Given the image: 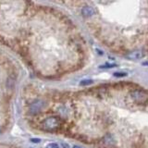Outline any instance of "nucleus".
<instances>
[{
  "mask_svg": "<svg viewBox=\"0 0 148 148\" xmlns=\"http://www.w3.org/2000/svg\"><path fill=\"white\" fill-rule=\"evenodd\" d=\"M95 9L90 6H84L82 8V14L84 17H92L95 15Z\"/></svg>",
  "mask_w": 148,
  "mask_h": 148,
  "instance_id": "39448f33",
  "label": "nucleus"
},
{
  "mask_svg": "<svg viewBox=\"0 0 148 148\" xmlns=\"http://www.w3.org/2000/svg\"><path fill=\"white\" fill-rule=\"evenodd\" d=\"M145 53L143 50H134L126 55V58L130 60H139L145 58Z\"/></svg>",
  "mask_w": 148,
  "mask_h": 148,
  "instance_id": "7ed1b4c3",
  "label": "nucleus"
},
{
  "mask_svg": "<svg viewBox=\"0 0 148 148\" xmlns=\"http://www.w3.org/2000/svg\"><path fill=\"white\" fill-rule=\"evenodd\" d=\"M61 145H62V147H63V148H69V146L68 143H61Z\"/></svg>",
  "mask_w": 148,
  "mask_h": 148,
  "instance_id": "9b49d317",
  "label": "nucleus"
},
{
  "mask_svg": "<svg viewBox=\"0 0 148 148\" xmlns=\"http://www.w3.org/2000/svg\"><path fill=\"white\" fill-rule=\"evenodd\" d=\"M0 132H1V131H0Z\"/></svg>",
  "mask_w": 148,
  "mask_h": 148,
  "instance_id": "ddd939ff",
  "label": "nucleus"
},
{
  "mask_svg": "<svg viewBox=\"0 0 148 148\" xmlns=\"http://www.w3.org/2000/svg\"><path fill=\"white\" fill-rule=\"evenodd\" d=\"M131 97L135 102H138V103H145L147 100V95L145 92L140 91V90L132 91L131 92Z\"/></svg>",
  "mask_w": 148,
  "mask_h": 148,
  "instance_id": "f03ea898",
  "label": "nucleus"
},
{
  "mask_svg": "<svg viewBox=\"0 0 148 148\" xmlns=\"http://www.w3.org/2000/svg\"><path fill=\"white\" fill-rule=\"evenodd\" d=\"M42 106H43V102L41 100H36L31 105V111L32 113H37L41 110Z\"/></svg>",
  "mask_w": 148,
  "mask_h": 148,
  "instance_id": "20e7f679",
  "label": "nucleus"
},
{
  "mask_svg": "<svg viewBox=\"0 0 148 148\" xmlns=\"http://www.w3.org/2000/svg\"><path fill=\"white\" fill-rule=\"evenodd\" d=\"M60 124V121L58 119V118L56 117H50L45 119V121L43 123V126L45 130L50 131V130H54L56 128H58Z\"/></svg>",
  "mask_w": 148,
  "mask_h": 148,
  "instance_id": "f257e3e1",
  "label": "nucleus"
},
{
  "mask_svg": "<svg viewBox=\"0 0 148 148\" xmlns=\"http://www.w3.org/2000/svg\"><path fill=\"white\" fill-rule=\"evenodd\" d=\"M72 148H82V147L78 146V145H73V146H72Z\"/></svg>",
  "mask_w": 148,
  "mask_h": 148,
  "instance_id": "f8f14e48",
  "label": "nucleus"
},
{
  "mask_svg": "<svg viewBox=\"0 0 148 148\" xmlns=\"http://www.w3.org/2000/svg\"><path fill=\"white\" fill-rule=\"evenodd\" d=\"M94 82L92 80H82L80 82V85L81 86H86V85H90Z\"/></svg>",
  "mask_w": 148,
  "mask_h": 148,
  "instance_id": "423d86ee",
  "label": "nucleus"
},
{
  "mask_svg": "<svg viewBox=\"0 0 148 148\" xmlns=\"http://www.w3.org/2000/svg\"><path fill=\"white\" fill-rule=\"evenodd\" d=\"M116 66H117V65L116 64H105V65H101L100 66V68L101 69H111V68H115Z\"/></svg>",
  "mask_w": 148,
  "mask_h": 148,
  "instance_id": "6e6552de",
  "label": "nucleus"
},
{
  "mask_svg": "<svg viewBox=\"0 0 148 148\" xmlns=\"http://www.w3.org/2000/svg\"><path fill=\"white\" fill-rule=\"evenodd\" d=\"M46 148H60V146L57 143H50L46 145Z\"/></svg>",
  "mask_w": 148,
  "mask_h": 148,
  "instance_id": "1a4fd4ad",
  "label": "nucleus"
},
{
  "mask_svg": "<svg viewBox=\"0 0 148 148\" xmlns=\"http://www.w3.org/2000/svg\"><path fill=\"white\" fill-rule=\"evenodd\" d=\"M30 141L32 143H39L41 142V139H39V138H31Z\"/></svg>",
  "mask_w": 148,
  "mask_h": 148,
  "instance_id": "9d476101",
  "label": "nucleus"
},
{
  "mask_svg": "<svg viewBox=\"0 0 148 148\" xmlns=\"http://www.w3.org/2000/svg\"><path fill=\"white\" fill-rule=\"evenodd\" d=\"M114 76L117 77V78L126 77V76H128V73L127 72H122V71H118V72H115L114 73Z\"/></svg>",
  "mask_w": 148,
  "mask_h": 148,
  "instance_id": "0eeeda50",
  "label": "nucleus"
}]
</instances>
